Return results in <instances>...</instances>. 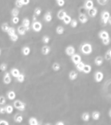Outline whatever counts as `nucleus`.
Wrapping results in <instances>:
<instances>
[{
	"label": "nucleus",
	"instance_id": "nucleus-19",
	"mask_svg": "<svg viewBox=\"0 0 111 125\" xmlns=\"http://www.w3.org/2000/svg\"><path fill=\"white\" fill-rule=\"evenodd\" d=\"M77 77H78V74H77V71L72 70L71 72L69 73V79H70L71 80H77Z\"/></svg>",
	"mask_w": 111,
	"mask_h": 125
},
{
	"label": "nucleus",
	"instance_id": "nucleus-9",
	"mask_svg": "<svg viewBox=\"0 0 111 125\" xmlns=\"http://www.w3.org/2000/svg\"><path fill=\"white\" fill-rule=\"evenodd\" d=\"M78 20L80 21V23L82 24H86V23L89 21V19H88L87 15L85 14H80L78 15Z\"/></svg>",
	"mask_w": 111,
	"mask_h": 125
},
{
	"label": "nucleus",
	"instance_id": "nucleus-41",
	"mask_svg": "<svg viewBox=\"0 0 111 125\" xmlns=\"http://www.w3.org/2000/svg\"><path fill=\"white\" fill-rule=\"evenodd\" d=\"M34 15H36V16H40L41 15V9L39 8V7H37V8L35 9L34 10Z\"/></svg>",
	"mask_w": 111,
	"mask_h": 125
},
{
	"label": "nucleus",
	"instance_id": "nucleus-17",
	"mask_svg": "<svg viewBox=\"0 0 111 125\" xmlns=\"http://www.w3.org/2000/svg\"><path fill=\"white\" fill-rule=\"evenodd\" d=\"M44 20L47 23L51 22V21L52 20V15L51 12H46V13L45 14V15H44Z\"/></svg>",
	"mask_w": 111,
	"mask_h": 125
},
{
	"label": "nucleus",
	"instance_id": "nucleus-16",
	"mask_svg": "<svg viewBox=\"0 0 111 125\" xmlns=\"http://www.w3.org/2000/svg\"><path fill=\"white\" fill-rule=\"evenodd\" d=\"M19 74H20V72H19V70L18 69H16V68H13V69H11V70H10V74H11L14 78H17L19 75Z\"/></svg>",
	"mask_w": 111,
	"mask_h": 125
},
{
	"label": "nucleus",
	"instance_id": "nucleus-39",
	"mask_svg": "<svg viewBox=\"0 0 111 125\" xmlns=\"http://www.w3.org/2000/svg\"><path fill=\"white\" fill-rule=\"evenodd\" d=\"M12 23L14 25H18L19 22V16H12Z\"/></svg>",
	"mask_w": 111,
	"mask_h": 125
},
{
	"label": "nucleus",
	"instance_id": "nucleus-32",
	"mask_svg": "<svg viewBox=\"0 0 111 125\" xmlns=\"http://www.w3.org/2000/svg\"><path fill=\"white\" fill-rule=\"evenodd\" d=\"M5 108H6V112L8 114L13 113V112H14V107L12 106V105H7V106L5 107Z\"/></svg>",
	"mask_w": 111,
	"mask_h": 125
},
{
	"label": "nucleus",
	"instance_id": "nucleus-14",
	"mask_svg": "<svg viewBox=\"0 0 111 125\" xmlns=\"http://www.w3.org/2000/svg\"><path fill=\"white\" fill-rule=\"evenodd\" d=\"M98 36H99L100 39L103 40V39L110 37V34H109V32L106 31H100L99 33H98Z\"/></svg>",
	"mask_w": 111,
	"mask_h": 125
},
{
	"label": "nucleus",
	"instance_id": "nucleus-28",
	"mask_svg": "<svg viewBox=\"0 0 111 125\" xmlns=\"http://www.w3.org/2000/svg\"><path fill=\"white\" fill-rule=\"evenodd\" d=\"M84 65H85V63H84L83 62L81 61V62H79L78 63L76 64V69H77V71H80V72H82Z\"/></svg>",
	"mask_w": 111,
	"mask_h": 125
},
{
	"label": "nucleus",
	"instance_id": "nucleus-36",
	"mask_svg": "<svg viewBox=\"0 0 111 125\" xmlns=\"http://www.w3.org/2000/svg\"><path fill=\"white\" fill-rule=\"evenodd\" d=\"M77 25H78V21L77 20V19H72L71 22H70V26H71L72 28H76L77 26Z\"/></svg>",
	"mask_w": 111,
	"mask_h": 125
},
{
	"label": "nucleus",
	"instance_id": "nucleus-48",
	"mask_svg": "<svg viewBox=\"0 0 111 125\" xmlns=\"http://www.w3.org/2000/svg\"><path fill=\"white\" fill-rule=\"evenodd\" d=\"M97 2L100 5H106L108 3V0H97Z\"/></svg>",
	"mask_w": 111,
	"mask_h": 125
},
{
	"label": "nucleus",
	"instance_id": "nucleus-21",
	"mask_svg": "<svg viewBox=\"0 0 111 125\" xmlns=\"http://www.w3.org/2000/svg\"><path fill=\"white\" fill-rule=\"evenodd\" d=\"M94 62L97 66H101L104 62V58L101 56H98L94 60Z\"/></svg>",
	"mask_w": 111,
	"mask_h": 125
},
{
	"label": "nucleus",
	"instance_id": "nucleus-27",
	"mask_svg": "<svg viewBox=\"0 0 111 125\" xmlns=\"http://www.w3.org/2000/svg\"><path fill=\"white\" fill-rule=\"evenodd\" d=\"M89 118H90V115H89V112H83L82 114V119L84 122H89Z\"/></svg>",
	"mask_w": 111,
	"mask_h": 125
},
{
	"label": "nucleus",
	"instance_id": "nucleus-53",
	"mask_svg": "<svg viewBox=\"0 0 111 125\" xmlns=\"http://www.w3.org/2000/svg\"><path fill=\"white\" fill-rule=\"evenodd\" d=\"M56 124V125H65V123H63V122H57Z\"/></svg>",
	"mask_w": 111,
	"mask_h": 125
},
{
	"label": "nucleus",
	"instance_id": "nucleus-35",
	"mask_svg": "<svg viewBox=\"0 0 111 125\" xmlns=\"http://www.w3.org/2000/svg\"><path fill=\"white\" fill-rule=\"evenodd\" d=\"M8 27H9V26H8V23H6V22L3 23V24H2V26H1V30L3 32H7V31H8Z\"/></svg>",
	"mask_w": 111,
	"mask_h": 125
},
{
	"label": "nucleus",
	"instance_id": "nucleus-6",
	"mask_svg": "<svg viewBox=\"0 0 111 125\" xmlns=\"http://www.w3.org/2000/svg\"><path fill=\"white\" fill-rule=\"evenodd\" d=\"M71 58H72V62H73L75 65L77 63H78L79 62L82 61V57L79 54H77V53H74L73 56H71Z\"/></svg>",
	"mask_w": 111,
	"mask_h": 125
},
{
	"label": "nucleus",
	"instance_id": "nucleus-43",
	"mask_svg": "<svg viewBox=\"0 0 111 125\" xmlns=\"http://www.w3.org/2000/svg\"><path fill=\"white\" fill-rule=\"evenodd\" d=\"M15 6H16V8H18V9H21L23 6H24V5H23V3H21L20 0H15Z\"/></svg>",
	"mask_w": 111,
	"mask_h": 125
},
{
	"label": "nucleus",
	"instance_id": "nucleus-23",
	"mask_svg": "<svg viewBox=\"0 0 111 125\" xmlns=\"http://www.w3.org/2000/svg\"><path fill=\"white\" fill-rule=\"evenodd\" d=\"M91 71H92V67H91V65H89V64H85L83 69H82V72H83L84 74H89Z\"/></svg>",
	"mask_w": 111,
	"mask_h": 125
},
{
	"label": "nucleus",
	"instance_id": "nucleus-33",
	"mask_svg": "<svg viewBox=\"0 0 111 125\" xmlns=\"http://www.w3.org/2000/svg\"><path fill=\"white\" fill-rule=\"evenodd\" d=\"M16 80L19 83H23L24 81V80H25V75L23 74H19V75L16 78Z\"/></svg>",
	"mask_w": 111,
	"mask_h": 125
},
{
	"label": "nucleus",
	"instance_id": "nucleus-13",
	"mask_svg": "<svg viewBox=\"0 0 111 125\" xmlns=\"http://www.w3.org/2000/svg\"><path fill=\"white\" fill-rule=\"evenodd\" d=\"M22 26H24L27 31H29V30H30V20L28 18H24V19L22 20Z\"/></svg>",
	"mask_w": 111,
	"mask_h": 125
},
{
	"label": "nucleus",
	"instance_id": "nucleus-45",
	"mask_svg": "<svg viewBox=\"0 0 111 125\" xmlns=\"http://www.w3.org/2000/svg\"><path fill=\"white\" fill-rule=\"evenodd\" d=\"M102 42H103V44H104V45H105V46L110 45V37H108V38L103 39V40H102Z\"/></svg>",
	"mask_w": 111,
	"mask_h": 125
},
{
	"label": "nucleus",
	"instance_id": "nucleus-1",
	"mask_svg": "<svg viewBox=\"0 0 111 125\" xmlns=\"http://www.w3.org/2000/svg\"><path fill=\"white\" fill-rule=\"evenodd\" d=\"M81 52L85 55H90L93 52V47L90 43H83L81 46Z\"/></svg>",
	"mask_w": 111,
	"mask_h": 125
},
{
	"label": "nucleus",
	"instance_id": "nucleus-46",
	"mask_svg": "<svg viewBox=\"0 0 111 125\" xmlns=\"http://www.w3.org/2000/svg\"><path fill=\"white\" fill-rule=\"evenodd\" d=\"M56 4L59 7H63L65 5V0H56Z\"/></svg>",
	"mask_w": 111,
	"mask_h": 125
},
{
	"label": "nucleus",
	"instance_id": "nucleus-49",
	"mask_svg": "<svg viewBox=\"0 0 111 125\" xmlns=\"http://www.w3.org/2000/svg\"><path fill=\"white\" fill-rule=\"evenodd\" d=\"M8 122H7L4 119H0V125H8Z\"/></svg>",
	"mask_w": 111,
	"mask_h": 125
},
{
	"label": "nucleus",
	"instance_id": "nucleus-3",
	"mask_svg": "<svg viewBox=\"0 0 111 125\" xmlns=\"http://www.w3.org/2000/svg\"><path fill=\"white\" fill-rule=\"evenodd\" d=\"M110 17V14L109 11H103L101 14V22L103 25H106Z\"/></svg>",
	"mask_w": 111,
	"mask_h": 125
},
{
	"label": "nucleus",
	"instance_id": "nucleus-7",
	"mask_svg": "<svg viewBox=\"0 0 111 125\" xmlns=\"http://www.w3.org/2000/svg\"><path fill=\"white\" fill-rule=\"evenodd\" d=\"M3 81L5 85H9V84L11 83L12 78H11L10 73H6V74H4V76H3Z\"/></svg>",
	"mask_w": 111,
	"mask_h": 125
},
{
	"label": "nucleus",
	"instance_id": "nucleus-52",
	"mask_svg": "<svg viewBox=\"0 0 111 125\" xmlns=\"http://www.w3.org/2000/svg\"><path fill=\"white\" fill-rule=\"evenodd\" d=\"M37 16L36 15H33V16H32V19H33V21H36L37 20Z\"/></svg>",
	"mask_w": 111,
	"mask_h": 125
},
{
	"label": "nucleus",
	"instance_id": "nucleus-12",
	"mask_svg": "<svg viewBox=\"0 0 111 125\" xmlns=\"http://www.w3.org/2000/svg\"><path fill=\"white\" fill-rule=\"evenodd\" d=\"M17 31H18V34L20 36H24L26 33V31H27V30H26V28L24 27V26H23L22 25L21 26H18V28H17Z\"/></svg>",
	"mask_w": 111,
	"mask_h": 125
},
{
	"label": "nucleus",
	"instance_id": "nucleus-38",
	"mask_svg": "<svg viewBox=\"0 0 111 125\" xmlns=\"http://www.w3.org/2000/svg\"><path fill=\"white\" fill-rule=\"evenodd\" d=\"M9 38H10V41H11V42H17V41H18V39H19V35H18V34L15 33V34H14L13 36H10Z\"/></svg>",
	"mask_w": 111,
	"mask_h": 125
},
{
	"label": "nucleus",
	"instance_id": "nucleus-11",
	"mask_svg": "<svg viewBox=\"0 0 111 125\" xmlns=\"http://www.w3.org/2000/svg\"><path fill=\"white\" fill-rule=\"evenodd\" d=\"M93 6H94V5H93V0H86L85 3H84V9H85L86 10L90 9Z\"/></svg>",
	"mask_w": 111,
	"mask_h": 125
},
{
	"label": "nucleus",
	"instance_id": "nucleus-22",
	"mask_svg": "<svg viewBox=\"0 0 111 125\" xmlns=\"http://www.w3.org/2000/svg\"><path fill=\"white\" fill-rule=\"evenodd\" d=\"M7 96H8V98L10 101H14L15 99V97H16V94H15V92L14 90H9L7 93Z\"/></svg>",
	"mask_w": 111,
	"mask_h": 125
},
{
	"label": "nucleus",
	"instance_id": "nucleus-44",
	"mask_svg": "<svg viewBox=\"0 0 111 125\" xmlns=\"http://www.w3.org/2000/svg\"><path fill=\"white\" fill-rule=\"evenodd\" d=\"M104 58H105V59H106V60H110L111 59V49L108 50V51L106 52Z\"/></svg>",
	"mask_w": 111,
	"mask_h": 125
},
{
	"label": "nucleus",
	"instance_id": "nucleus-26",
	"mask_svg": "<svg viewBox=\"0 0 111 125\" xmlns=\"http://www.w3.org/2000/svg\"><path fill=\"white\" fill-rule=\"evenodd\" d=\"M29 124L30 125H38L39 124L38 119H37L36 117H31L29 119Z\"/></svg>",
	"mask_w": 111,
	"mask_h": 125
},
{
	"label": "nucleus",
	"instance_id": "nucleus-8",
	"mask_svg": "<svg viewBox=\"0 0 111 125\" xmlns=\"http://www.w3.org/2000/svg\"><path fill=\"white\" fill-rule=\"evenodd\" d=\"M75 51H76L75 47H73V46H68V47L66 48V50H65V53H66V54L67 55V56L71 57L75 53Z\"/></svg>",
	"mask_w": 111,
	"mask_h": 125
},
{
	"label": "nucleus",
	"instance_id": "nucleus-54",
	"mask_svg": "<svg viewBox=\"0 0 111 125\" xmlns=\"http://www.w3.org/2000/svg\"><path fill=\"white\" fill-rule=\"evenodd\" d=\"M108 23L111 26V15H110V19H109V20H108Z\"/></svg>",
	"mask_w": 111,
	"mask_h": 125
},
{
	"label": "nucleus",
	"instance_id": "nucleus-55",
	"mask_svg": "<svg viewBox=\"0 0 111 125\" xmlns=\"http://www.w3.org/2000/svg\"><path fill=\"white\" fill-rule=\"evenodd\" d=\"M109 115H110V117H111V110H110V112H109Z\"/></svg>",
	"mask_w": 111,
	"mask_h": 125
},
{
	"label": "nucleus",
	"instance_id": "nucleus-56",
	"mask_svg": "<svg viewBox=\"0 0 111 125\" xmlns=\"http://www.w3.org/2000/svg\"><path fill=\"white\" fill-rule=\"evenodd\" d=\"M1 54H2V50H1V48H0V56H1Z\"/></svg>",
	"mask_w": 111,
	"mask_h": 125
},
{
	"label": "nucleus",
	"instance_id": "nucleus-4",
	"mask_svg": "<svg viewBox=\"0 0 111 125\" xmlns=\"http://www.w3.org/2000/svg\"><path fill=\"white\" fill-rule=\"evenodd\" d=\"M31 28L33 29V31L36 32H40L42 30V24L40 22V21L36 20V21H33L32 26H31Z\"/></svg>",
	"mask_w": 111,
	"mask_h": 125
},
{
	"label": "nucleus",
	"instance_id": "nucleus-15",
	"mask_svg": "<svg viewBox=\"0 0 111 125\" xmlns=\"http://www.w3.org/2000/svg\"><path fill=\"white\" fill-rule=\"evenodd\" d=\"M51 51H52L51 47L47 45L44 46V47H42V48H41V53L43 55H48L49 53H51Z\"/></svg>",
	"mask_w": 111,
	"mask_h": 125
},
{
	"label": "nucleus",
	"instance_id": "nucleus-20",
	"mask_svg": "<svg viewBox=\"0 0 111 125\" xmlns=\"http://www.w3.org/2000/svg\"><path fill=\"white\" fill-rule=\"evenodd\" d=\"M30 47H24L22 48V50H21V52H22V54L24 55V56H29L30 53Z\"/></svg>",
	"mask_w": 111,
	"mask_h": 125
},
{
	"label": "nucleus",
	"instance_id": "nucleus-25",
	"mask_svg": "<svg viewBox=\"0 0 111 125\" xmlns=\"http://www.w3.org/2000/svg\"><path fill=\"white\" fill-rule=\"evenodd\" d=\"M100 112H98V111H94V112H93V113H92V117H93V120H98V119L100 118Z\"/></svg>",
	"mask_w": 111,
	"mask_h": 125
},
{
	"label": "nucleus",
	"instance_id": "nucleus-42",
	"mask_svg": "<svg viewBox=\"0 0 111 125\" xmlns=\"http://www.w3.org/2000/svg\"><path fill=\"white\" fill-rule=\"evenodd\" d=\"M50 37L48 36H44L43 37H42V42H43V43L45 44H48L49 42H50Z\"/></svg>",
	"mask_w": 111,
	"mask_h": 125
},
{
	"label": "nucleus",
	"instance_id": "nucleus-24",
	"mask_svg": "<svg viewBox=\"0 0 111 125\" xmlns=\"http://www.w3.org/2000/svg\"><path fill=\"white\" fill-rule=\"evenodd\" d=\"M14 120L15 121L16 123H22L23 120H24V117H23L22 115H20V114H15V117H14Z\"/></svg>",
	"mask_w": 111,
	"mask_h": 125
},
{
	"label": "nucleus",
	"instance_id": "nucleus-47",
	"mask_svg": "<svg viewBox=\"0 0 111 125\" xmlns=\"http://www.w3.org/2000/svg\"><path fill=\"white\" fill-rule=\"evenodd\" d=\"M6 103V98L3 96H0V105H4Z\"/></svg>",
	"mask_w": 111,
	"mask_h": 125
},
{
	"label": "nucleus",
	"instance_id": "nucleus-5",
	"mask_svg": "<svg viewBox=\"0 0 111 125\" xmlns=\"http://www.w3.org/2000/svg\"><path fill=\"white\" fill-rule=\"evenodd\" d=\"M94 80H95V81L98 82V83L101 82L102 80H104V74L101 72V71H97V72L94 74Z\"/></svg>",
	"mask_w": 111,
	"mask_h": 125
},
{
	"label": "nucleus",
	"instance_id": "nucleus-40",
	"mask_svg": "<svg viewBox=\"0 0 111 125\" xmlns=\"http://www.w3.org/2000/svg\"><path fill=\"white\" fill-rule=\"evenodd\" d=\"M7 69H8V65H7V63L3 62V63L0 64V70H1V71L4 72V71L7 70Z\"/></svg>",
	"mask_w": 111,
	"mask_h": 125
},
{
	"label": "nucleus",
	"instance_id": "nucleus-10",
	"mask_svg": "<svg viewBox=\"0 0 111 125\" xmlns=\"http://www.w3.org/2000/svg\"><path fill=\"white\" fill-rule=\"evenodd\" d=\"M88 14H89V15L90 16V17H95L97 15H98V9L95 8V7H93L92 9H90L88 10Z\"/></svg>",
	"mask_w": 111,
	"mask_h": 125
},
{
	"label": "nucleus",
	"instance_id": "nucleus-51",
	"mask_svg": "<svg viewBox=\"0 0 111 125\" xmlns=\"http://www.w3.org/2000/svg\"><path fill=\"white\" fill-rule=\"evenodd\" d=\"M0 113L1 114L6 113V108H5V107H0Z\"/></svg>",
	"mask_w": 111,
	"mask_h": 125
},
{
	"label": "nucleus",
	"instance_id": "nucleus-50",
	"mask_svg": "<svg viewBox=\"0 0 111 125\" xmlns=\"http://www.w3.org/2000/svg\"><path fill=\"white\" fill-rule=\"evenodd\" d=\"M21 1V3H23V5H28L30 3V0H20Z\"/></svg>",
	"mask_w": 111,
	"mask_h": 125
},
{
	"label": "nucleus",
	"instance_id": "nucleus-31",
	"mask_svg": "<svg viewBox=\"0 0 111 125\" xmlns=\"http://www.w3.org/2000/svg\"><path fill=\"white\" fill-rule=\"evenodd\" d=\"M71 20H72V17L70 15H67L62 19L63 23H64L65 25H69L70 22H71Z\"/></svg>",
	"mask_w": 111,
	"mask_h": 125
},
{
	"label": "nucleus",
	"instance_id": "nucleus-29",
	"mask_svg": "<svg viewBox=\"0 0 111 125\" xmlns=\"http://www.w3.org/2000/svg\"><path fill=\"white\" fill-rule=\"evenodd\" d=\"M16 33V30H15V27H12V26H9L8 29V31H7V34L8 35V36H13L14 34Z\"/></svg>",
	"mask_w": 111,
	"mask_h": 125
},
{
	"label": "nucleus",
	"instance_id": "nucleus-30",
	"mask_svg": "<svg viewBox=\"0 0 111 125\" xmlns=\"http://www.w3.org/2000/svg\"><path fill=\"white\" fill-rule=\"evenodd\" d=\"M64 31H65L64 27L61 26H58L56 28V32L58 34V35H62V34L64 33Z\"/></svg>",
	"mask_w": 111,
	"mask_h": 125
},
{
	"label": "nucleus",
	"instance_id": "nucleus-2",
	"mask_svg": "<svg viewBox=\"0 0 111 125\" xmlns=\"http://www.w3.org/2000/svg\"><path fill=\"white\" fill-rule=\"evenodd\" d=\"M25 103H24L23 101H19V100H16L14 101V107H15L17 110L19 111H24L25 110Z\"/></svg>",
	"mask_w": 111,
	"mask_h": 125
},
{
	"label": "nucleus",
	"instance_id": "nucleus-57",
	"mask_svg": "<svg viewBox=\"0 0 111 125\" xmlns=\"http://www.w3.org/2000/svg\"></svg>",
	"mask_w": 111,
	"mask_h": 125
},
{
	"label": "nucleus",
	"instance_id": "nucleus-37",
	"mask_svg": "<svg viewBox=\"0 0 111 125\" xmlns=\"http://www.w3.org/2000/svg\"><path fill=\"white\" fill-rule=\"evenodd\" d=\"M19 10L18 8H14L11 10V15L12 16H19Z\"/></svg>",
	"mask_w": 111,
	"mask_h": 125
},
{
	"label": "nucleus",
	"instance_id": "nucleus-18",
	"mask_svg": "<svg viewBox=\"0 0 111 125\" xmlns=\"http://www.w3.org/2000/svg\"><path fill=\"white\" fill-rule=\"evenodd\" d=\"M67 15V14L66 13V11H65L64 9H61V10H59V11L57 12V15H56V16H57V18L59 19L62 20L63 18H64Z\"/></svg>",
	"mask_w": 111,
	"mask_h": 125
},
{
	"label": "nucleus",
	"instance_id": "nucleus-34",
	"mask_svg": "<svg viewBox=\"0 0 111 125\" xmlns=\"http://www.w3.org/2000/svg\"><path fill=\"white\" fill-rule=\"evenodd\" d=\"M52 69H53L54 71H59L60 69H61V65H60V63H58V62H54V63L52 64Z\"/></svg>",
	"mask_w": 111,
	"mask_h": 125
}]
</instances>
